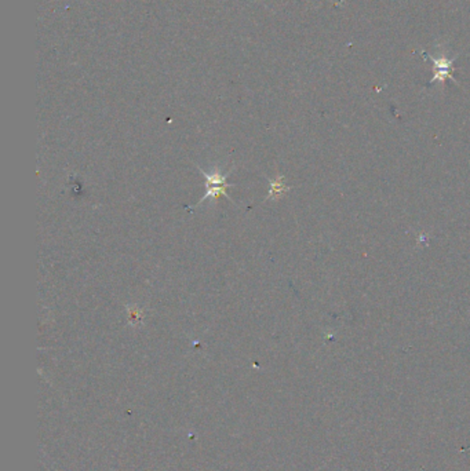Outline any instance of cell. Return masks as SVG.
Masks as SVG:
<instances>
[{
  "label": "cell",
  "instance_id": "cell-1",
  "mask_svg": "<svg viewBox=\"0 0 470 471\" xmlns=\"http://www.w3.org/2000/svg\"><path fill=\"white\" fill-rule=\"evenodd\" d=\"M199 168V171L204 175V178H206V194H204V197L200 200V203L199 204H196V205H201L206 200H215L217 197H219V196H225V197H227L230 201H233L232 200V197L227 194V192H226V189L227 188H233L234 185L233 183H229L227 182V177L230 175V173L232 171H229V173H226V174H222V173H219V171H217V170H212V171H204L203 168H200V167H197Z\"/></svg>",
  "mask_w": 470,
  "mask_h": 471
},
{
  "label": "cell",
  "instance_id": "cell-2",
  "mask_svg": "<svg viewBox=\"0 0 470 471\" xmlns=\"http://www.w3.org/2000/svg\"><path fill=\"white\" fill-rule=\"evenodd\" d=\"M284 178L283 177H279L276 179H272L271 181V192H269V196L268 199H279L283 193H286L288 190V188L284 185Z\"/></svg>",
  "mask_w": 470,
  "mask_h": 471
},
{
  "label": "cell",
  "instance_id": "cell-3",
  "mask_svg": "<svg viewBox=\"0 0 470 471\" xmlns=\"http://www.w3.org/2000/svg\"><path fill=\"white\" fill-rule=\"evenodd\" d=\"M127 314H129V322L133 327H137L143 322L144 311L137 305H127Z\"/></svg>",
  "mask_w": 470,
  "mask_h": 471
}]
</instances>
